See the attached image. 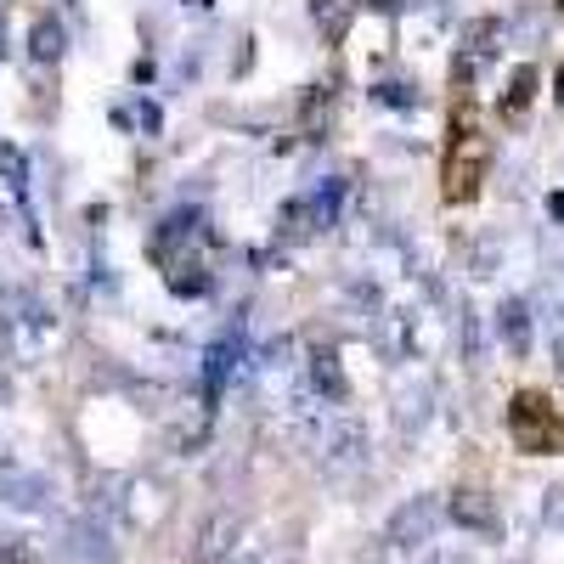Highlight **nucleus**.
Wrapping results in <instances>:
<instances>
[{"instance_id": "obj_8", "label": "nucleus", "mask_w": 564, "mask_h": 564, "mask_svg": "<svg viewBox=\"0 0 564 564\" xmlns=\"http://www.w3.org/2000/svg\"><path fill=\"white\" fill-rule=\"evenodd\" d=\"M558 7H564V0H558Z\"/></svg>"}, {"instance_id": "obj_1", "label": "nucleus", "mask_w": 564, "mask_h": 564, "mask_svg": "<svg viewBox=\"0 0 564 564\" xmlns=\"http://www.w3.org/2000/svg\"><path fill=\"white\" fill-rule=\"evenodd\" d=\"M491 164V141L475 124V108H457L452 113V141H446V164H441V198L446 204H475L480 198V181Z\"/></svg>"}, {"instance_id": "obj_7", "label": "nucleus", "mask_w": 564, "mask_h": 564, "mask_svg": "<svg viewBox=\"0 0 564 564\" xmlns=\"http://www.w3.org/2000/svg\"><path fill=\"white\" fill-rule=\"evenodd\" d=\"M558 97H564V68H558Z\"/></svg>"}, {"instance_id": "obj_5", "label": "nucleus", "mask_w": 564, "mask_h": 564, "mask_svg": "<svg viewBox=\"0 0 564 564\" xmlns=\"http://www.w3.org/2000/svg\"><path fill=\"white\" fill-rule=\"evenodd\" d=\"M350 18H356V0H316V23L327 29V40H345Z\"/></svg>"}, {"instance_id": "obj_3", "label": "nucleus", "mask_w": 564, "mask_h": 564, "mask_svg": "<svg viewBox=\"0 0 564 564\" xmlns=\"http://www.w3.org/2000/svg\"><path fill=\"white\" fill-rule=\"evenodd\" d=\"M452 520H457V525H468V531H491V525H497V513H491V502H486L480 491H457Z\"/></svg>"}, {"instance_id": "obj_6", "label": "nucleus", "mask_w": 564, "mask_h": 564, "mask_svg": "<svg viewBox=\"0 0 564 564\" xmlns=\"http://www.w3.org/2000/svg\"><path fill=\"white\" fill-rule=\"evenodd\" d=\"M0 564H29L23 553H0Z\"/></svg>"}, {"instance_id": "obj_4", "label": "nucleus", "mask_w": 564, "mask_h": 564, "mask_svg": "<svg viewBox=\"0 0 564 564\" xmlns=\"http://www.w3.org/2000/svg\"><path fill=\"white\" fill-rule=\"evenodd\" d=\"M531 102H536V68H531V63H520V68H513V79H508V90H502V108L525 113Z\"/></svg>"}, {"instance_id": "obj_2", "label": "nucleus", "mask_w": 564, "mask_h": 564, "mask_svg": "<svg viewBox=\"0 0 564 564\" xmlns=\"http://www.w3.org/2000/svg\"><path fill=\"white\" fill-rule=\"evenodd\" d=\"M508 441L525 457H547L564 446V406L547 390H520L508 401Z\"/></svg>"}]
</instances>
